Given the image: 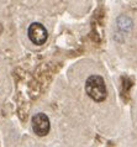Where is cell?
<instances>
[{"label": "cell", "mask_w": 137, "mask_h": 147, "mask_svg": "<svg viewBox=\"0 0 137 147\" xmlns=\"http://www.w3.org/2000/svg\"><path fill=\"white\" fill-rule=\"evenodd\" d=\"M85 92L88 96L91 98L96 103H101L107 96L106 84L103 77L100 76H90L85 82Z\"/></svg>", "instance_id": "obj_1"}, {"label": "cell", "mask_w": 137, "mask_h": 147, "mask_svg": "<svg viewBox=\"0 0 137 147\" xmlns=\"http://www.w3.org/2000/svg\"><path fill=\"white\" fill-rule=\"evenodd\" d=\"M27 35H29V38H30L31 42L34 45H37V46L43 45L48 38L47 28L40 22H32L29 26Z\"/></svg>", "instance_id": "obj_2"}, {"label": "cell", "mask_w": 137, "mask_h": 147, "mask_svg": "<svg viewBox=\"0 0 137 147\" xmlns=\"http://www.w3.org/2000/svg\"><path fill=\"white\" fill-rule=\"evenodd\" d=\"M31 125H32L34 132L37 136H46L50 132V129H51L50 119H48V116L46 114H42V113H38L32 116Z\"/></svg>", "instance_id": "obj_3"}, {"label": "cell", "mask_w": 137, "mask_h": 147, "mask_svg": "<svg viewBox=\"0 0 137 147\" xmlns=\"http://www.w3.org/2000/svg\"><path fill=\"white\" fill-rule=\"evenodd\" d=\"M118 25H119L120 30L128 31V30H131V27H132V21L128 18H126V16H120L118 19Z\"/></svg>", "instance_id": "obj_4"}]
</instances>
